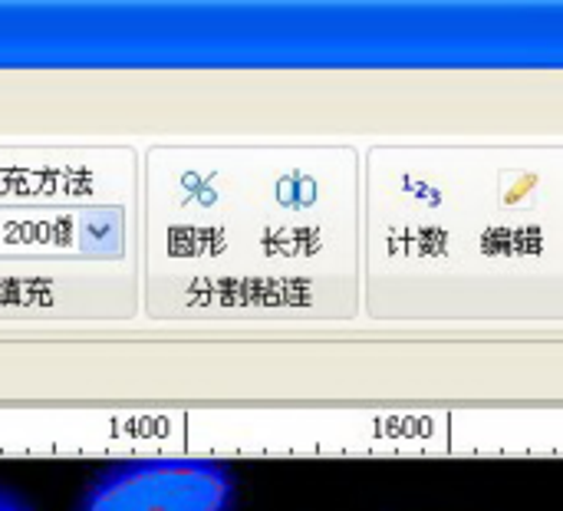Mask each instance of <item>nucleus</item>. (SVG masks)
Wrapping results in <instances>:
<instances>
[{
  "label": "nucleus",
  "mask_w": 563,
  "mask_h": 511,
  "mask_svg": "<svg viewBox=\"0 0 563 511\" xmlns=\"http://www.w3.org/2000/svg\"><path fill=\"white\" fill-rule=\"evenodd\" d=\"M238 482L218 459H129L86 489L79 511H234Z\"/></svg>",
  "instance_id": "f257e3e1"
},
{
  "label": "nucleus",
  "mask_w": 563,
  "mask_h": 511,
  "mask_svg": "<svg viewBox=\"0 0 563 511\" xmlns=\"http://www.w3.org/2000/svg\"><path fill=\"white\" fill-rule=\"evenodd\" d=\"M0 511H30L20 499H13V496H7V492H0Z\"/></svg>",
  "instance_id": "f03ea898"
}]
</instances>
